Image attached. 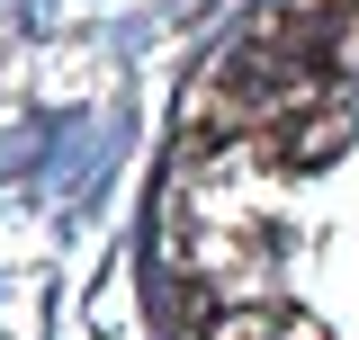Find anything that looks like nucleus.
Here are the masks:
<instances>
[{"mask_svg":"<svg viewBox=\"0 0 359 340\" xmlns=\"http://www.w3.org/2000/svg\"><path fill=\"white\" fill-rule=\"evenodd\" d=\"M207 340H323L306 313H269V304H224V323Z\"/></svg>","mask_w":359,"mask_h":340,"instance_id":"2","label":"nucleus"},{"mask_svg":"<svg viewBox=\"0 0 359 340\" xmlns=\"http://www.w3.org/2000/svg\"><path fill=\"white\" fill-rule=\"evenodd\" d=\"M306 108H314V63L287 36L243 45L198 81V126H224V134H269L287 117H306Z\"/></svg>","mask_w":359,"mask_h":340,"instance_id":"1","label":"nucleus"}]
</instances>
